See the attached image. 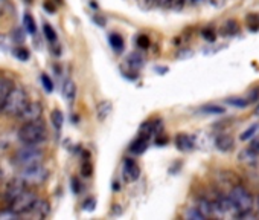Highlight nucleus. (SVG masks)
I'll use <instances>...</instances> for the list:
<instances>
[{"label": "nucleus", "mask_w": 259, "mask_h": 220, "mask_svg": "<svg viewBox=\"0 0 259 220\" xmlns=\"http://www.w3.org/2000/svg\"><path fill=\"white\" fill-rule=\"evenodd\" d=\"M229 104H232V105H239V107H244V105H247V101L245 99H242V98H232V99H229Z\"/></svg>", "instance_id": "nucleus-30"}, {"label": "nucleus", "mask_w": 259, "mask_h": 220, "mask_svg": "<svg viewBox=\"0 0 259 220\" xmlns=\"http://www.w3.org/2000/svg\"><path fill=\"white\" fill-rule=\"evenodd\" d=\"M148 145H150V139L147 138V136H139L133 144H132V147H130V150H132V153H135V155H142L147 149H148Z\"/></svg>", "instance_id": "nucleus-13"}, {"label": "nucleus", "mask_w": 259, "mask_h": 220, "mask_svg": "<svg viewBox=\"0 0 259 220\" xmlns=\"http://www.w3.org/2000/svg\"><path fill=\"white\" fill-rule=\"evenodd\" d=\"M257 135H259V129H257Z\"/></svg>", "instance_id": "nucleus-39"}, {"label": "nucleus", "mask_w": 259, "mask_h": 220, "mask_svg": "<svg viewBox=\"0 0 259 220\" xmlns=\"http://www.w3.org/2000/svg\"><path fill=\"white\" fill-rule=\"evenodd\" d=\"M35 199H37V194L32 190L25 188L17 196H14L11 200H8V205H10L8 208H11L17 214L23 215V214H28V211L31 209L32 203L35 202Z\"/></svg>", "instance_id": "nucleus-5"}, {"label": "nucleus", "mask_w": 259, "mask_h": 220, "mask_svg": "<svg viewBox=\"0 0 259 220\" xmlns=\"http://www.w3.org/2000/svg\"><path fill=\"white\" fill-rule=\"evenodd\" d=\"M110 45H111L116 51H120V49L123 48V40H122L120 35L111 34V35H110Z\"/></svg>", "instance_id": "nucleus-23"}, {"label": "nucleus", "mask_w": 259, "mask_h": 220, "mask_svg": "<svg viewBox=\"0 0 259 220\" xmlns=\"http://www.w3.org/2000/svg\"><path fill=\"white\" fill-rule=\"evenodd\" d=\"M96 108H98V118L101 121H104V120H107V117L111 112V104L108 101H101Z\"/></svg>", "instance_id": "nucleus-17"}, {"label": "nucleus", "mask_w": 259, "mask_h": 220, "mask_svg": "<svg viewBox=\"0 0 259 220\" xmlns=\"http://www.w3.org/2000/svg\"><path fill=\"white\" fill-rule=\"evenodd\" d=\"M43 159H45V153L38 145L23 144V147L16 152L13 161L19 168H28V167L43 164Z\"/></svg>", "instance_id": "nucleus-3"}, {"label": "nucleus", "mask_w": 259, "mask_h": 220, "mask_svg": "<svg viewBox=\"0 0 259 220\" xmlns=\"http://www.w3.org/2000/svg\"><path fill=\"white\" fill-rule=\"evenodd\" d=\"M13 87H14V84L11 80H8L5 77H0V112H2V105H4L5 98L8 96V93Z\"/></svg>", "instance_id": "nucleus-11"}, {"label": "nucleus", "mask_w": 259, "mask_h": 220, "mask_svg": "<svg viewBox=\"0 0 259 220\" xmlns=\"http://www.w3.org/2000/svg\"><path fill=\"white\" fill-rule=\"evenodd\" d=\"M28 214L37 217V218H45L51 214V203L45 199H35V202L32 203L31 209L28 211Z\"/></svg>", "instance_id": "nucleus-9"}, {"label": "nucleus", "mask_w": 259, "mask_h": 220, "mask_svg": "<svg viewBox=\"0 0 259 220\" xmlns=\"http://www.w3.org/2000/svg\"><path fill=\"white\" fill-rule=\"evenodd\" d=\"M195 208L203 214V217H209V215H212V214H213L212 202H209L207 199H201V200H198V205H197Z\"/></svg>", "instance_id": "nucleus-16"}, {"label": "nucleus", "mask_w": 259, "mask_h": 220, "mask_svg": "<svg viewBox=\"0 0 259 220\" xmlns=\"http://www.w3.org/2000/svg\"><path fill=\"white\" fill-rule=\"evenodd\" d=\"M51 120H52V124L57 130H60L63 127V123H64V117L60 110H54L52 115H51Z\"/></svg>", "instance_id": "nucleus-20"}, {"label": "nucleus", "mask_w": 259, "mask_h": 220, "mask_svg": "<svg viewBox=\"0 0 259 220\" xmlns=\"http://www.w3.org/2000/svg\"><path fill=\"white\" fill-rule=\"evenodd\" d=\"M203 37H204L206 40H209V42H213V40H215V31L210 29V28H207V29L203 31Z\"/></svg>", "instance_id": "nucleus-29"}, {"label": "nucleus", "mask_w": 259, "mask_h": 220, "mask_svg": "<svg viewBox=\"0 0 259 220\" xmlns=\"http://www.w3.org/2000/svg\"><path fill=\"white\" fill-rule=\"evenodd\" d=\"M238 159H239L241 162H244V164H254L256 159H257V155H254L253 152H250V150L247 149V150H244V152L239 153Z\"/></svg>", "instance_id": "nucleus-19"}, {"label": "nucleus", "mask_w": 259, "mask_h": 220, "mask_svg": "<svg viewBox=\"0 0 259 220\" xmlns=\"http://www.w3.org/2000/svg\"><path fill=\"white\" fill-rule=\"evenodd\" d=\"M176 145L179 150L182 152H189L195 147V142H194V138L189 136V135H185V133H180L176 136Z\"/></svg>", "instance_id": "nucleus-10"}, {"label": "nucleus", "mask_w": 259, "mask_h": 220, "mask_svg": "<svg viewBox=\"0 0 259 220\" xmlns=\"http://www.w3.org/2000/svg\"><path fill=\"white\" fill-rule=\"evenodd\" d=\"M95 208V200L93 199H90L89 202H85L84 203V209H89V211H92Z\"/></svg>", "instance_id": "nucleus-36"}, {"label": "nucleus", "mask_w": 259, "mask_h": 220, "mask_svg": "<svg viewBox=\"0 0 259 220\" xmlns=\"http://www.w3.org/2000/svg\"><path fill=\"white\" fill-rule=\"evenodd\" d=\"M238 29H239V26H238V23H236L235 20H227V22L223 23V26H221V29H220V34L229 37V35L236 34Z\"/></svg>", "instance_id": "nucleus-15"}, {"label": "nucleus", "mask_w": 259, "mask_h": 220, "mask_svg": "<svg viewBox=\"0 0 259 220\" xmlns=\"http://www.w3.org/2000/svg\"><path fill=\"white\" fill-rule=\"evenodd\" d=\"M257 98H259V89H253V92H250V95H248V98H247L245 101H247V104H248V102L256 101Z\"/></svg>", "instance_id": "nucleus-31"}, {"label": "nucleus", "mask_w": 259, "mask_h": 220, "mask_svg": "<svg viewBox=\"0 0 259 220\" xmlns=\"http://www.w3.org/2000/svg\"><path fill=\"white\" fill-rule=\"evenodd\" d=\"M48 135V129L41 120L31 121V123H23V126L19 130V139L22 144L26 145H40Z\"/></svg>", "instance_id": "nucleus-2"}, {"label": "nucleus", "mask_w": 259, "mask_h": 220, "mask_svg": "<svg viewBox=\"0 0 259 220\" xmlns=\"http://www.w3.org/2000/svg\"><path fill=\"white\" fill-rule=\"evenodd\" d=\"M139 174H141V168L136 164V161L126 158L123 161V164H122V176H123V179L126 182H135V180H138Z\"/></svg>", "instance_id": "nucleus-8"}, {"label": "nucleus", "mask_w": 259, "mask_h": 220, "mask_svg": "<svg viewBox=\"0 0 259 220\" xmlns=\"http://www.w3.org/2000/svg\"><path fill=\"white\" fill-rule=\"evenodd\" d=\"M29 102L28 99V93L23 87L20 86H14L8 96L5 98L4 101V105H2V112L8 117H19L22 114V110L26 107V104Z\"/></svg>", "instance_id": "nucleus-1"}, {"label": "nucleus", "mask_w": 259, "mask_h": 220, "mask_svg": "<svg viewBox=\"0 0 259 220\" xmlns=\"http://www.w3.org/2000/svg\"><path fill=\"white\" fill-rule=\"evenodd\" d=\"M229 199H230V202H232V205H233V208H235L236 214L251 211L253 200H251L250 193H248L244 187H241V185L235 187V188L230 191ZM236 214H235V215H236Z\"/></svg>", "instance_id": "nucleus-6"}, {"label": "nucleus", "mask_w": 259, "mask_h": 220, "mask_svg": "<svg viewBox=\"0 0 259 220\" xmlns=\"http://www.w3.org/2000/svg\"><path fill=\"white\" fill-rule=\"evenodd\" d=\"M188 2H191V0H172V7H183L185 4H188Z\"/></svg>", "instance_id": "nucleus-35"}, {"label": "nucleus", "mask_w": 259, "mask_h": 220, "mask_svg": "<svg viewBox=\"0 0 259 220\" xmlns=\"http://www.w3.org/2000/svg\"><path fill=\"white\" fill-rule=\"evenodd\" d=\"M204 114H223L224 108L223 107H218V105H206L201 108Z\"/></svg>", "instance_id": "nucleus-26"}, {"label": "nucleus", "mask_w": 259, "mask_h": 220, "mask_svg": "<svg viewBox=\"0 0 259 220\" xmlns=\"http://www.w3.org/2000/svg\"><path fill=\"white\" fill-rule=\"evenodd\" d=\"M254 115H256V117H259V104H257V105H256V108H254Z\"/></svg>", "instance_id": "nucleus-37"}, {"label": "nucleus", "mask_w": 259, "mask_h": 220, "mask_svg": "<svg viewBox=\"0 0 259 220\" xmlns=\"http://www.w3.org/2000/svg\"><path fill=\"white\" fill-rule=\"evenodd\" d=\"M61 92H63V95H64V98L67 101L75 99V96H76V86H75V83L72 80H66L63 83V86H61Z\"/></svg>", "instance_id": "nucleus-14"}, {"label": "nucleus", "mask_w": 259, "mask_h": 220, "mask_svg": "<svg viewBox=\"0 0 259 220\" xmlns=\"http://www.w3.org/2000/svg\"><path fill=\"white\" fill-rule=\"evenodd\" d=\"M19 217H22V215L17 214L16 211H13L11 208L0 211V218H2V220H14V218H19Z\"/></svg>", "instance_id": "nucleus-22"}, {"label": "nucleus", "mask_w": 259, "mask_h": 220, "mask_svg": "<svg viewBox=\"0 0 259 220\" xmlns=\"http://www.w3.org/2000/svg\"><path fill=\"white\" fill-rule=\"evenodd\" d=\"M248 150H250V152H253L254 155H257V156H259V141H253V142L250 144Z\"/></svg>", "instance_id": "nucleus-33"}, {"label": "nucleus", "mask_w": 259, "mask_h": 220, "mask_svg": "<svg viewBox=\"0 0 259 220\" xmlns=\"http://www.w3.org/2000/svg\"><path fill=\"white\" fill-rule=\"evenodd\" d=\"M186 217H188V218H198V220L204 218L203 214H201L197 208H189L188 212H186Z\"/></svg>", "instance_id": "nucleus-27"}, {"label": "nucleus", "mask_w": 259, "mask_h": 220, "mask_svg": "<svg viewBox=\"0 0 259 220\" xmlns=\"http://www.w3.org/2000/svg\"><path fill=\"white\" fill-rule=\"evenodd\" d=\"M43 115V105L40 102H28L26 107L22 110V114L17 117L22 123H31L40 120Z\"/></svg>", "instance_id": "nucleus-7"}, {"label": "nucleus", "mask_w": 259, "mask_h": 220, "mask_svg": "<svg viewBox=\"0 0 259 220\" xmlns=\"http://www.w3.org/2000/svg\"><path fill=\"white\" fill-rule=\"evenodd\" d=\"M41 83H43V86H45V89H46L48 92H52V90H54V83L49 80L48 75H43V77H41Z\"/></svg>", "instance_id": "nucleus-28"}, {"label": "nucleus", "mask_w": 259, "mask_h": 220, "mask_svg": "<svg viewBox=\"0 0 259 220\" xmlns=\"http://www.w3.org/2000/svg\"><path fill=\"white\" fill-rule=\"evenodd\" d=\"M153 2L160 7H172V0H153Z\"/></svg>", "instance_id": "nucleus-34"}, {"label": "nucleus", "mask_w": 259, "mask_h": 220, "mask_svg": "<svg viewBox=\"0 0 259 220\" xmlns=\"http://www.w3.org/2000/svg\"><path fill=\"white\" fill-rule=\"evenodd\" d=\"M138 45H139L141 48H148V45H150V40H148V37H145V35H141V37L138 39Z\"/></svg>", "instance_id": "nucleus-32"}, {"label": "nucleus", "mask_w": 259, "mask_h": 220, "mask_svg": "<svg viewBox=\"0 0 259 220\" xmlns=\"http://www.w3.org/2000/svg\"><path fill=\"white\" fill-rule=\"evenodd\" d=\"M256 205H257V209H259V197H257V200H256Z\"/></svg>", "instance_id": "nucleus-38"}, {"label": "nucleus", "mask_w": 259, "mask_h": 220, "mask_svg": "<svg viewBox=\"0 0 259 220\" xmlns=\"http://www.w3.org/2000/svg\"><path fill=\"white\" fill-rule=\"evenodd\" d=\"M25 26H26V31H28L29 34H35V31H37V28H35V22H34V19H32L29 14H26V16H25Z\"/></svg>", "instance_id": "nucleus-24"}, {"label": "nucleus", "mask_w": 259, "mask_h": 220, "mask_svg": "<svg viewBox=\"0 0 259 220\" xmlns=\"http://www.w3.org/2000/svg\"><path fill=\"white\" fill-rule=\"evenodd\" d=\"M17 177L28 188H31V187H40V185H43L48 180L49 171H48V168H45L40 164V165H34V167H28V168H20V173H19Z\"/></svg>", "instance_id": "nucleus-4"}, {"label": "nucleus", "mask_w": 259, "mask_h": 220, "mask_svg": "<svg viewBox=\"0 0 259 220\" xmlns=\"http://www.w3.org/2000/svg\"><path fill=\"white\" fill-rule=\"evenodd\" d=\"M215 145L221 152H230L233 149V138L229 135H218L215 138Z\"/></svg>", "instance_id": "nucleus-12"}, {"label": "nucleus", "mask_w": 259, "mask_h": 220, "mask_svg": "<svg viewBox=\"0 0 259 220\" xmlns=\"http://www.w3.org/2000/svg\"><path fill=\"white\" fill-rule=\"evenodd\" d=\"M43 31H45V35H46V39H48L49 42H55V40H57V34H55V31H54V28H52L51 25L45 23Z\"/></svg>", "instance_id": "nucleus-25"}, {"label": "nucleus", "mask_w": 259, "mask_h": 220, "mask_svg": "<svg viewBox=\"0 0 259 220\" xmlns=\"http://www.w3.org/2000/svg\"><path fill=\"white\" fill-rule=\"evenodd\" d=\"M247 26L250 31H257L259 29V13H251L245 17Z\"/></svg>", "instance_id": "nucleus-18"}, {"label": "nucleus", "mask_w": 259, "mask_h": 220, "mask_svg": "<svg viewBox=\"0 0 259 220\" xmlns=\"http://www.w3.org/2000/svg\"><path fill=\"white\" fill-rule=\"evenodd\" d=\"M257 129H259V124L248 127L245 132L241 133V141H248V139H251L253 136H256V135H257Z\"/></svg>", "instance_id": "nucleus-21"}]
</instances>
